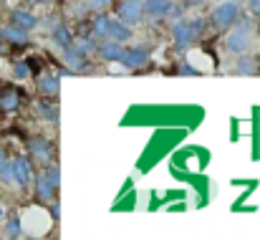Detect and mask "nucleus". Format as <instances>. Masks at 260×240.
Listing matches in <instances>:
<instances>
[{"mask_svg": "<svg viewBox=\"0 0 260 240\" xmlns=\"http://www.w3.org/2000/svg\"><path fill=\"white\" fill-rule=\"evenodd\" d=\"M250 43H253V18H238V23L225 38V51L233 56H240V53H248Z\"/></svg>", "mask_w": 260, "mask_h": 240, "instance_id": "f257e3e1", "label": "nucleus"}, {"mask_svg": "<svg viewBox=\"0 0 260 240\" xmlns=\"http://www.w3.org/2000/svg\"><path fill=\"white\" fill-rule=\"evenodd\" d=\"M238 18H240V3L238 0H225L212 10L210 23H212L215 31H228L238 23Z\"/></svg>", "mask_w": 260, "mask_h": 240, "instance_id": "f03ea898", "label": "nucleus"}, {"mask_svg": "<svg viewBox=\"0 0 260 240\" xmlns=\"http://www.w3.org/2000/svg\"><path fill=\"white\" fill-rule=\"evenodd\" d=\"M149 58H152V53H149L147 46H132V48H124L121 51L119 64L126 66V69H144L149 64Z\"/></svg>", "mask_w": 260, "mask_h": 240, "instance_id": "7ed1b4c3", "label": "nucleus"}, {"mask_svg": "<svg viewBox=\"0 0 260 240\" xmlns=\"http://www.w3.org/2000/svg\"><path fill=\"white\" fill-rule=\"evenodd\" d=\"M119 20H124L126 25H137L144 18V0H121L116 5Z\"/></svg>", "mask_w": 260, "mask_h": 240, "instance_id": "20e7f679", "label": "nucleus"}, {"mask_svg": "<svg viewBox=\"0 0 260 240\" xmlns=\"http://www.w3.org/2000/svg\"><path fill=\"white\" fill-rule=\"evenodd\" d=\"M13 164V182H18L20 187H28L33 182V164L28 157H15L10 160Z\"/></svg>", "mask_w": 260, "mask_h": 240, "instance_id": "39448f33", "label": "nucleus"}, {"mask_svg": "<svg viewBox=\"0 0 260 240\" xmlns=\"http://www.w3.org/2000/svg\"><path fill=\"white\" fill-rule=\"evenodd\" d=\"M63 51V61H66V66L69 69H76V71H86L88 69V53L81 48V46H66V48H61Z\"/></svg>", "mask_w": 260, "mask_h": 240, "instance_id": "423d86ee", "label": "nucleus"}, {"mask_svg": "<svg viewBox=\"0 0 260 240\" xmlns=\"http://www.w3.org/2000/svg\"><path fill=\"white\" fill-rule=\"evenodd\" d=\"M28 152H30V157H36L38 162L53 160V144L46 137H30L28 139Z\"/></svg>", "mask_w": 260, "mask_h": 240, "instance_id": "0eeeda50", "label": "nucleus"}, {"mask_svg": "<svg viewBox=\"0 0 260 240\" xmlns=\"http://www.w3.org/2000/svg\"><path fill=\"white\" fill-rule=\"evenodd\" d=\"M121 51H124V43L111 41V38H104V41L96 46V53H99V56H101V61H106V64H119Z\"/></svg>", "mask_w": 260, "mask_h": 240, "instance_id": "6e6552de", "label": "nucleus"}, {"mask_svg": "<svg viewBox=\"0 0 260 240\" xmlns=\"http://www.w3.org/2000/svg\"><path fill=\"white\" fill-rule=\"evenodd\" d=\"M172 5V0H144V15H149L154 20H162V18L170 15Z\"/></svg>", "mask_w": 260, "mask_h": 240, "instance_id": "1a4fd4ad", "label": "nucleus"}, {"mask_svg": "<svg viewBox=\"0 0 260 240\" xmlns=\"http://www.w3.org/2000/svg\"><path fill=\"white\" fill-rule=\"evenodd\" d=\"M260 64L255 56H248V53H240L238 56V61L233 64V74H238V76H253V74H258Z\"/></svg>", "mask_w": 260, "mask_h": 240, "instance_id": "9d476101", "label": "nucleus"}, {"mask_svg": "<svg viewBox=\"0 0 260 240\" xmlns=\"http://www.w3.org/2000/svg\"><path fill=\"white\" fill-rule=\"evenodd\" d=\"M33 182H36V197L41 202H51L56 197V187L48 182V177L41 172V174H33Z\"/></svg>", "mask_w": 260, "mask_h": 240, "instance_id": "9b49d317", "label": "nucleus"}, {"mask_svg": "<svg viewBox=\"0 0 260 240\" xmlns=\"http://www.w3.org/2000/svg\"><path fill=\"white\" fill-rule=\"evenodd\" d=\"M36 88H38L43 96H58L61 76H56V74H43V76L36 79Z\"/></svg>", "mask_w": 260, "mask_h": 240, "instance_id": "f8f14e48", "label": "nucleus"}, {"mask_svg": "<svg viewBox=\"0 0 260 240\" xmlns=\"http://www.w3.org/2000/svg\"><path fill=\"white\" fill-rule=\"evenodd\" d=\"M0 36H3L8 43H13V46H25V43L30 41V31H25V28H20V25H8V28L0 31Z\"/></svg>", "mask_w": 260, "mask_h": 240, "instance_id": "ddd939ff", "label": "nucleus"}, {"mask_svg": "<svg viewBox=\"0 0 260 240\" xmlns=\"http://www.w3.org/2000/svg\"><path fill=\"white\" fill-rule=\"evenodd\" d=\"M172 38H174V48L177 51H187V46L192 43L189 31H187V20H179L177 18V23L172 25Z\"/></svg>", "mask_w": 260, "mask_h": 240, "instance_id": "4468645a", "label": "nucleus"}, {"mask_svg": "<svg viewBox=\"0 0 260 240\" xmlns=\"http://www.w3.org/2000/svg\"><path fill=\"white\" fill-rule=\"evenodd\" d=\"M109 38H111V41H119V43H126V41L132 38V28H129L124 20L111 18V20H109Z\"/></svg>", "mask_w": 260, "mask_h": 240, "instance_id": "2eb2a0df", "label": "nucleus"}, {"mask_svg": "<svg viewBox=\"0 0 260 240\" xmlns=\"http://www.w3.org/2000/svg\"><path fill=\"white\" fill-rule=\"evenodd\" d=\"M10 20H13V25H20V28H25V31H33V28H38V18L33 15V13H28V10H13L10 13Z\"/></svg>", "mask_w": 260, "mask_h": 240, "instance_id": "dca6fc26", "label": "nucleus"}, {"mask_svg": "<svg viewBox=\"0 0 260 240\" xmlns=\"http://www.w3.org/2000/svg\"><path fill=\"white\" fill-rule=\"evenodd\" d=\"M51 38H53V43H56L58 48H66V46H71V43H74L71 31H69L63 23H53V25H51Z\"/></svg>", "mask_w": 260, "mask_h": 240, "instance_id": "f3484780", "label": "nucleus"}, {"mask_svg": "<svg viewBox=\"0 0 260 240\" xmlns=\"http://www.w3.org/2000/svg\"><path fill=\"white\" fill-rule=\"evenodd\" d=\"M109 15H104V13H99L96 18H93V23H91V38H96V41H104V38H109Z\"/></svg>", "mask_w": 260, "mask_h": 240, "instance_id": "a211bd4d", "label": "nucleus"}, {"mask_svg": "<svg viewBox=\"0 0 260 240\" xmlns=\"http://www.w3.org/2000/svg\"><path fill=\"white\" fill-rule=\"evenodd\" d=\"M20 106V94L13 88V86H8L3 94H0V109L3 111H15Z\"/></svg>", "mask_w": 260, "mask_h": 240, "instance_id": "6ab92c4d", "label": "nucleus"}, {"mask_svg": "<svg viewBox=\"0 0 260 240\" xmlns=\"http://www.w3.org/2000/svg\"><path fill=\"white\" fill-rule=\"evenodd\" d=\"M36 111H38V116H43L46 122H53V124H58V104H53V101H38L36 104Z\"/></svg>", "mask_w": 260, "mask_h": 240, "instance_id": "aec40b11", "label": "nucleus"}, {"mask_svg": "<svg viewBox=\"0 0 260 240\" xmlns=\"http://www.w3.org/2000/svg\"><path fill=\"white\" fill-rule=\"evenodd\" d=\"M187 31H189V38H192V43H194V41H200V38L205 36L207 23H205L202 18H189V20H187Z\"/></svg>", "mask_w": 260, "mask_h": 240, "instance_id": "412c9836", "label": "nucleus"}, {"mask_svg": "<svg viewBox=\"0 0 260 240\" xmlns=\"http://www.w3.org/2000/svg\"><path fill=\"white\" fill-rule=\"evenodd\" d=\"M5 238H23V220L20 218H10L5 223Z\"/></svg>", "mask_w": 260, "mask_h": 240, "instance_id": "4be33fe9", "label": "nucleus"}, {"mask_svg": "<svg viewBox=\"0 0 260 240\" xmlns=\"http://www.w3.org/2000/svg\"><path fill=\"white\" fill-rule=\"evenodd\" d=\"M28 76H30V66H28V61H15V64H13V79L25 81Z\"/></svg>", "mask_w": 260, "mask_h": 240, "instance_id": "5701e85b", "label": "nucleus"}, {"mask_svg": "<svg viewBox=\"0 0 260 240\" xmlns=\"http://www.w3.org/2000/svg\"><path fill=\"white\" fill-rule=\"evenodd\" d=\"M43 174H46V177H48V182L58 190V185H61V167H58V164H48V167L43 169Z\"/></svg>", "mask_w": 260, "mask_h": 240, "instance_id": "b1692460", "label": "nucleus"}, {"mask_svg": "<svg viewBox=\"0 0 260 240\" xmlns=\"http://www.w3.org/2000/svg\"><path fill=\"white\" fill-rule=\"evenodd\" d=\"M0 182H5V185H13V164L5 160L0 164Z\"/></svg>", "mask_w": 260, "mask_h": 240, "instance_id": "393cba45", "label": "nucleus"}, {"mask_svg": "<svg viewBox=\"0 0 260 240\" xmlns=\"http://www.w3.org/2000/svg\"><path fill=\"white\" fill-rule=\"evenodd\" d=\"M179 74H182V76H200V71H197L192 64H182V66H179Z\"/></svg>", "mask_w": 260, "mask_h": 240, "instance_id": "a878e982", "label": "nucleus"}, {"mask_svg": "<svg viewBox=\"0 0 260 240\" xmlns=\"http://www.w3.org/2000/svg\"><path fill=\"white\" fill-rule=\"evenodd\" d=\"M51 218H53V220H56V223H58V220H61V202H58V200H56V202H53V205H51Z\"/></svg>", "mask_w": 260, "mask_h": 240, "instance_id": "bb28decb", "label": "nucleus"}, {"mask_svg": "<svg viewBox=\"0 0 260 240\" xmlns=\"http://www.w3.org/2000/svg\"><path fill=\"white\" fill-rule=\"evenodd\" d=\"M248 10L250 15H260V0H248Z\"/></svg>", "mask_w": 260, "mask_h": 240, "instance_id": "cd10ccee", "label": "nucleus"}, {"mask_svg": "<svg viewBox=\"0 0 260 240\" xmlns=\"http://www.w3.org/2000/svg\"><path fill=\"white\" fill-rule=\"evenodd\" d=\"M109 3H111V0H88V5H91V8H93V10H96V8H99V10H101V8H106V5H109Z\"/></svg>", "mask_w": 260, "mask_h": 240, "instance_id": "c85d7f7f", "label": "nucleus"}, {"mask_svg": "<svg viewBox=\"0 0 260 240\" xmlns=\"http://www.w3.org/2000/svg\"><path fill=\"white\" fill-rule=\"evenodd\" d=\"M71 74H74V71H71L69 66H63V69H58V76H61V79H66V76H71Z\"/></svg>", "mask_w": 260, "mask_h": 240, "instance_id": "c756f323", "label": "nucleus"}, {"mask_svg": "<svg viewBox=\"0 0 260 240\" xmlns=\"http://www.w3.org/2000/svg\"><path fill=\"white\" fill-rule=\"evenodd\" d=\"M200 3H202V0H184L187 8H194V5H200Z\"/></svg>", "mask_w": 260, "mask_h": 240, "instance_id": "7c9ffc66", "label": "nucleus"}, {"mask_svg": "<svg viewBox=\"0 0 260 240\" xmlns=\"http://www.w3.org/2000/svg\"><path fill=\"white\" fill-rule=\"evenodd\" d=\"M5 160H8V157H5V149H0V164H3Z\"/></svg>", "mask_w": 260, "mask_h": 240, "instance_id": "2f4dec72", "label": "nucleus"}, {"mask_svg": "<svg viewBox=\"0 0 260 240\" xmlns=\"http://www.w3.org/2000/svg\"><path fill=\"white\" fill-rule=\"evenodd\" d=\"M36 3H46V0H36Z\"/></svg>", "mask_w": 260, "mask_h": 240, "instance_id": "473e14b6", "label": "nucleus"}]
</instances>
